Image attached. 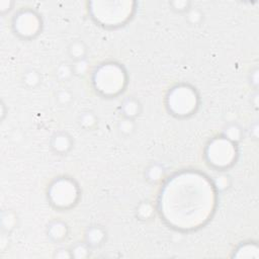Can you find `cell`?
<instances>
[{"label":"cell","instance_id":"1","mask_svg":"<svg viewBox=\"0 0 259 259\" xmlns=\"http://www.w3.org/2000/svg\"><path fill=\"white\" fill-rule=\"evenodd\" d=\"M218 194L207 175L197 170H182L164 180L157 211L169 228L192 232L211 220Z\"/></svg>","mask_w":259,"mask_h":259},{"label":"cell","instance_id":"2","mask_svg":"<svg viewBox=\"0 0 259 259\" xmlns=\"http://www.w3.org/2000/svg\"><path fill=\"white\" fill-rule=\"evenodd\" d=\"M127 80L124 67L113 61L103 62L96 66L91 76L95 92L105 98H114L120 95L126 88Z\"/></svg>","mask_w":259,"mask_h":259},{"label":"cell","instance_id":"3","mask_svg":"<svg viewBox=\"0 0 259 259\" xmlns=\"http://www.w3.org/2000/svg\"><path fill=\"white\" fill-rule=\"evenodd\" d=\"M136 5L135 1H91L88 2V12L96 24L116 28L133 18Z\"/></svg>","mask_w":259,"mask_h":259},{"label":"cell","instance_id":"4","mask_svg":"<svg viewBox=\"0 0 259 259\" xmlns=\"http://www.w3.org/2000/svg\"><path fill=\"white\" fill-rule=\"evenodd\" d=\"M200 98L195 87L188 83H178L172 86L165 97L167 111L177 118H187L193 115L199 107Z\"/></svg>","mask_w":259,"mask_h":259},{"label":"cell","instance_id":"5","mask_svg":"<svg viewBox=\"0 0 259 259\" xmlns=\"http://www.w3.org/2000/svg\"><path fill=\"white\" fill-rule=\"evenodd\" d=\"M203 156L208 166L218 171H226L238 159V144L227 140L222 135L214 137L205 145Z\"/></svg>","mask_w":259,"mask_h":259},{"label":"cell","instance_id":"6","mask_svg":"<svg viewBox=\"0 0 259 259\" xmlns=\"http://www.w3.org/2000/svg\"><path fill=\"white\" fill-rule=\"evenodd\" d=\"M80 187L75 179L68 176L55 178L48 186L47 196L50 204L58 210L74 207L80 199Z\"/></svg>","mask_w":259,"mask_h":259},{"label":"cell","instance_id":"7","mask_svg":"<svg viewBox=\"0 0 259 259\" xmlns=\"http://www.w3.org/2000/svg\"><path fill=\"white\" fill-rule=\"evenodd\" d=\"M12 30L22 39H32L36 37L42 29L41 16L32 8L19 9L11 21Z\"/></svg>","mask_w":259,"mask_h":259},{"label":"cell","instance_id":"8","mask_svg":"<svg viewBox=\"0 0 259 259\" xmlns=\"http://www.w3.org/2000/svg\"><path fill=\"white\" fill-rule=\"evenodd\" d=\"M74 146V140L72 136L64 131L56 132L53 134L50 140V147L52 151L57 155L68 154Z\"/></svg>","mask_w":259,"mask_h":259},{"label":"cell","instance_id":"9","mask_svg":"<svg viewBox=\"0 0 259 259\" xmlns=\"http://www.w3.org/2000/svg\"><path fill=\"white\" fill-rule=\"evenodd\" d=\"M46 233L52 242L62 243L67 240L69 236V227L64 221L56 219L48 224Z\"/></svg>","mask_w":259,"mask_h":259},{"label":"cell","instance_id":"10","mask_svg":"<svg viewBox=\"0 0 259 259\" xmlns=\"http://www.w3.org/2000/svg\"><path fill=\"white\" fill-rule=\"evenodd\" d=\"M107 239L106 230L100 225L89 226L84 233V241L93 249L102 246Z\"/></svg>","mask_w":259,"mask_h":259},{"label":"cell","instance_id":"11","mask_svg":"<svg viewBox=\"0 0 259 259\" xmlns=\"http://www.w3.org/2000/svg\"><path fill=\"white\" fill-rule=\"evenodd\" d=\"M119 109L122 117L136 119L141 115L143 111V105L138 98L134 96H127L121 101Z\"/></svg>","mask_w":259,"mask_h":259},{"label":"cell","instance_id":"12","mask_svg":"<svg viewBox=\"0 0 259 259\" xmlns=\"http://www.w3.org/2000/svg\"><path fill=\"white\" fill-rule=\"evenodd\" d=\"M233 258L238 259H258L259 258V247L257 242L248 241L241 243L232 255Z\"/></svg>","mask_w":259,"mask_h":259},{"label":"cell","instance_id":"13","mask_svg":"<svg viewBox=\"0 0 259 259\" xmlns=\"http://www.w3.org/2000/svg\"><path fill=\"white\" fill-rule=\"evenodd\" d=\"M166 170L164 166L158 162L150 164L145 170V178L151 184H158L165 180Z\"/></svg>","mask_w":259,"mask_h":259},{"label":"cell","instance_id":"14","mask_svg":"<svg viewBox=\"0 0 259 259\" xmlns=\"http://www.w3.org/2000/svg\"><path fill=\"white\" fill-rule=\"evenodd\" d=\"M18 222H19L18 215L14 210L4 209L1 211L0 227L2 232L10 234L12 231H14L17 228Z\"/></svg>","mask_w":259,"mask_h":259},{"label":"cell","instance_id":"15","mask_svg":"<svg viewBox=\"0 0 259 259\" xmlns=\"http://www.w3.org/2000/svg\"><path fill=\"white\" fill-rule=\"evenodd\" d=\"M67 54L72 61L87 58L88 47L82 39H74L67 47Z\"/></svg>","mask_w":259,"mask_h":259},{"label":"cell","instance_id":"16","mask_svg":"<svg viewBox=\"0 0 259 259\" xmlns=\"http://www.w3.org/2000/svg\"><path fill=\"white\" fill-rule=\"evenodd\" d=\"M222 136L235 144H239L244 138V130L239 123L230 122L224 127Z\"/></svg>","mask_w":259,"mask_h":259},{"label":"cell","instance_id":"17","mask_svg":"<svg viewBox=\"0 0 259 259\" xmlns=\"http://www.w3.org/2000/svg\"><path fill=\"white\" fill-rule=\"evenodd\" d=\"M157 212V206H155L151 201L146 200L140 202L136 207V217L138 220L143 222H148L152 220Z\"/></svg>","mask_w":259,"mask_h":259},{"label":"cell","instance_id":"18","mask_svg":"<svg viewBox=\"0 0 259 259\" xmlns=\"http://www.w3.org/2000/svg\"><path fill=\"white\" fill-rule=\"evenodd\" d=\"M21 82L27 89H34L41 83V74L36 69L29 68L23 72Z\"/></svg>","mask_w":259,"mask_h":259},{"label":"cell","instance_id":"19","mask_svg":"<svg viewBox=\"0 0 259 259\" xmlns=\"http://www.w3.org/2000/svg\"><path fill=\"white\" fill-rule=\"evenodd\" d=\"M77 122L82 130L91 131L97 126L98 117L95 114V112L91 110H85L79 114Z\"/></svg>","mask_w":259,"mask_h":259},{"label":"cell","instance_id":"20","mask_svg":"<svg viewBox=\"0 0 259 259\" xmlns=\"http://www.w3.org/2000/svg\"><path fill=\"white\" fill-rule=\"evenodd\" d=\"M211 179V182L217 190L218 193L224 192L227 189L230 188L232 184V179L229 174H227L225 171H219L218 174H215Z\"/></svg>","mask_w":259,"mask_h":259},{"label":"cell","instance_id":"21","mask_svg":"<svg viewBox=\"0 0 259 259\" xmlns=\"http://www.w3.org/2000/svg\"><path fill=\"white\" fill-rule=\"evenodd\" d=\"M74 76L72 63L62 62L55 69V77L60 82H67Z\"/></svg>","mask_w":259,"mask_h":259},{"label":"cell","instance_id":"22","mask_svg":"<svg viewBox=\"0 0 259 259\" xmlns=\"http://www.w3.org/2000/svg\"><path fill=\"white\" fill-rule=\"evenodd\" d=\"M137 128L136 119L121 117L117 122V131L120 136L122 137H131Z\"/></svg>","mask_w":259,"mask_h":259},{"label":"cell","instance_id":"23","mask_svg":"<svg viewBox=\"0 0 259 259\" xmlns=\"http://www.w3.org/2000/svg\"><path fill=\"white\" fill-rule=\"evenodd\" d=\"M91 249L92 248L85 241L77 242L70 248L72 258H75V259H86V258H88L90 256Z\"/></svg>","mask_w":259,"mask_h":259},{"label":"cell","instance_id":"24","mask_svg":"<svg viewBox=\"0 0 259 259\" xmlns=\"http://www.w3.org/2000/svg\"><path fill=\"white\" fill-rule=\"evenodd\" d=\"M204 13L199 7H190V9L185 13V20L188 24L192 26L200 25L203 22Z\"/></svg>","mask_w":259,"mask_h":259},{"label":"cell","instance_id":"25","mask_svg":"<svg viewBox=\"0 0 259 259\" xmlns=\"http://www.w3.org/2000/svg\"><path fill=\"white\" fill-rule=\"evenodd\" d=\"M56 103L61 107H67L74 101V94L67 88H61L55 93Z\"/></svg>","mask_w":259,"mask_h":259},{"label":"cell","instance_id":"26","mask_svg":"<svg viewBox=\"0 0 259 259\" xmlns=\"http://www.w3.org/2000/svg\"><path fill=\"white\" fill-rule=\"evenodd\" d=\"M72 67H73L74 76L84 77L85 75L88 74V72L90 70V61L88 60V58L73 61Z\"/></svg>","mask_w":259,"mask_h":259},{"label":"cell","instance_id":"27","mask_svg":"<svg viewBox=\"0 0 259 259\" xmlns=\"http://www.w3.org/2000/svg\"><path fill=\"white\" fill-rule=\"evenodd\" d=\"M169 6L174 12L185 14L192 6V3L188 0H172L169 2Z\"/></svg>","mask_w":259,"mask_h":259},{"label":"cell","instance_id":"28","mask_svg":"<svg viewBox=\"0 0 259 259\" xmlns=\"http://www.w3.org/2000/svg\"><path fill=\"white\" fill-rule=\"evenodd\" d=\"M248 79H249L250 85L255 90H257L258 85H259V69H258V67H254L253 69H251Z\"/></svg>","mask_w":259,"mask_h":259},{"label":"cell","instance_id":"29","mask_svg":"<svg viewBox=\"0 0 259 259\" xmlns=\"http://www.w3.org/2000/svg\"><path fill=\"white\" fill-rule=\"evenodd\" d=\"M53 257L56 259H70L72 258L71 250L68 248H59L54 252Z\"/></svg>","mask_w":259,"mask_h":259},{"label":"cell","instance_id":"30","mask_svg":"<svg viewBox=\"0 0 259 259\" xmlns=\"http://www.w3.org/2000/svg\"><path fill=\"white\" fill-rule=\"evenodd\" d=\"M13 5H14V2L10 1V0L0 1V13L2 15L6 14L7 12H9L13 8Z\"/></svg>","mask_w":259,"mask_h":259},{"label":"cell","instance_id":"31","mask_svg":"<svg viewBox=\"0 0 259 259\" xmlns=\"http://www.w3.org/2000/svg\"><path fill=\"white\" fill-rule=\"evenodd\" d=\"M249 136L251 137L252 140H258V137H259V125H258V122L255 120L253 121L250 126H249Z\"/></svg>","mask_w":259,"mask_h":259},{"label":"cell","instance_id":"32","mask_svg":"<svg viewBox=\"0 0 259 259\" xmlns=\"http://www.w3.org/2000/svg\"><path fill=\"white\" fill-rule=\"evenodd\" d=\"M258 92H257V90L255 91V93L252 95V97H251V104L254 106V108L255 109H257L258 108Z\"/></svg>","mask_w":259,"mask_h":259},{"label":"cell","instance_id":"33","mask_svg":"<svg viewBox=\"0 0 259 259\" xmlns=\"http://www.w3.org/2000/svg\"><path fill=\"white\" fill-rule=\"evenodd\" d=\"M0 107H1V113H0V114H1V119L3 120L4 117H5V115H6V111H7V110H6V106H5V104H4L3 101H1V106H0Z\"/></svg>","mask_w":259,"mask_h":259}]
</instances>
